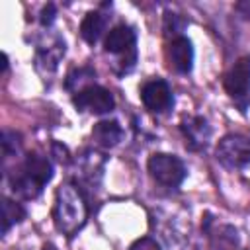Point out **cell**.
<instances>
[{
  "label": "cell",
  "mask_w": 250,
  "mask_h": 250,
  "mask_svg": "<svg viewBox=\"0 0 250 250\" xmlns=\"http://www.w3.org/2000/svg\"><path fill=\"white\" fill-rule=\"evenodd\" d=\"M55 16H57L55 4H47V6L41 10V23H43V25H51L53 20H55Z\"/></svg>",
  "instance_id": "e0dca14e"
},
{
  "label": "cell",
  "mask_w": 250,
  "mask_h": 250,
  "mask_svg": "<svg viewBox=\"0 0 250 250\" xmlns=\"http://www.w3.org/2000/svg\"><path fill=\"white\" fill-rule=\"evenodd\" d=\"M182 131L186 137V145H189V148H201L207 145L209 137H211V129L207 125V121L203 117H188L182 121Z\"/></svg>",
  "instance_id": "9c48e42d"
},
{
  "label": "cell",
  "mask_w": 250,
  "mask_h": 250,
  "mask_svg": "<svg viewBox=\"0 0 250 250\" xmlns=\"http://www.w3.org/2000/svg\"><path fill=\"white\" fill-rule=\"evenodd\" d=\"M141 100L145 104L146 109L150 111H166L172 107L174 100H172V92H170V86L164 82V80H150L146 82L143 88H141Z\"/></svg>",
  "instance_id": "8992f818"
},
{
  "label": "cell",
  "mask_w": 250,
  "mask_h": 250,
  "mask_svg": "<svg viewBox=\"0 0 250 250\" xmlns=\"http://www.w3.org/2000/svg\"><path fill=\"white\" fill-rule=\"evenodd\" d=\"M121 135H123V131H121V125L117 123V121H100V123H96L94 125V129H92V139L100 145V146H105V148H109V146H115L119 141H121Z\"/></svg>",
  "instance_id": "8fae6325"
},
{
  "label": "cell",
  "mask_w": 250,
  "mask_h": 250,
  "mask_svg": "<svg viewBox=\"0 0 250 250\" xmlns=\"http://www.w3.org/2000/svg\"><path fill=\"white\" fill-rule=\"evenodd\" d=\"M146 166H148L150 176L158 184H162L166 188H178L184 182V178H186V166L174 154L156 152V154H152L148 158Z\"/></svg>",
  "instance_id": "7a4b0ae2"
},
{
  "label": "cell",
  "mask_w": 250,
  "mask_h": 250,
  "mask_svg": "<svg viewBox=\"0 0 250 250\" xmlns=\"http://www.w3.org/2000/svg\"><path fill=\"white\" fill-rule=\"evenodd\" d=\"M72 102L78 109H88L92 113H107L115 105L113 94L107 88L98 86V84H88V86L80 88L74 94Z\"/></svg>",
  "instance_id": "277c9868"
},
{
  "label": "cell",
  "mask_w": 250,
  "mask_h": 250,
  "mask_svg": "<svg viewBox=\"0 0 250 250\" xmlns=\"http://www.w3.org/2000/svg\"><path fill=\"white\" fill-rule=\"evenodd\" d=\"M129 250H160V246L156 244V240H152L148 236H143V238L135 240Z\"/></svg>",
  "instance_id": "2e32d148"
},
{
  "label": "cell",
  "mask_w": 250,
  "mask_h": 250,
  "mask_svg": "<svg viewBox=\"0 0 250 250\" xmlns=\"http://www.w3.org/2000/svg\"><path fill=\"white\" fill-rule=\"evenodd\" d=\"M236 10L244 16V18H250V0H244V2H238L236 4Z\"/></svg>",
  "instance_id": "ac0fdd59"
},
{
  "label": "cell",
  "mask_w": 250,
  "mask_h": 250,
  "mask_svg": "<svg viewBox=\"0 0 250 250\" xmlns=\"http://www.w3.org/2000/svg\"><path fill=\"white\" fill-rule=\"evenodd\" d=\"M41 250H59L55 244H51V242H47V244H43V248Z\"/></svg>",
  "instance_id": "d6986e66"
},
{
  "label": "cell",
  "mask_w": 250,
  "mask_h": 250,
  "mask_svg": "<svg viewBox=\"0 0 250 250\" xmlns=\"http://www.w3.org/2000/svg\"><path fill=\"white\" fill-rule=\"evenodd\" d=\"M225 92L232 100H248L250 94V57H240L223 78Z\"/></svg>",
  "instance_id": "5b68a950"
},
{
  "label": "cell",
  "mask_w": 250,
  "mask_h": 250,
  "mask_svg": "<svg viewBox=\"0 0 250 250\" xmlns=\"http://www.w3.org/2000/svg\"><path fill=\"white\" fill-rule=\"evenodd\" d=\"M55 225L64 234L72 236L86 221V203L80 195V191L74 186H61L57 189L55 197V209H53Z\"/></svg>",
  "instance_id": "6da1fadb"
},
{
  "label": "cell",
  "mask_w": 250,
  "mask_h": 250,
  "mask_svg": "<svg viewBox=\"0 0 250 250\" xmlns=\"http://www.w3.org/2000/svg\"><path fill=\"white\" fill-rule=\"evenodd\" d=\"M20 139L21 137L16 131H8V129L2 131V152H4L6 158L12 156V154H16L20 150V146H21V141Z\"/></svg>",
  "instance_id": "9a60e30c"
},
{
  "label": "cell",
  "mask_w": 250,
  "mask_h": 250,
  "mask_svg": "<svg viewBox=\"0 0 250 250\" xmlns=\"http://www.w3.org/2000/svg\"><path fill=\"white\" fill-rule=\"evenodd\" d=\"M104 27H105V18L100 12H88L80 23V35L86 43L94 45L102 37Z\"/></svg>",
  "instance_id": "4fadbf2b"
},
{
  "label": "cell",
  "mask_w": 250,
  "mask_h": 250,
  "mask_svg": "<svg viewBox=\"0 0 250 250\" xmlns=\"http://www.w3.org/2000/svg\"><path fill=\"white\" fill-rule=\"evenodd\" d=\"M21 170H23L35 184H39L41 188H43L47 182H51V178H53V164H51L45 156H41V154H37V152H31V154L25 156V160H23V164H21Z\"/></svg>",
  "instance_id": "30bf717a"
},
{
  "label": "cell",
  "mask_w": 250,
  "mask_h": 250,
  "mask_svg": "<svg viewBox=\"0 0 250 250\" xmlns=\"http://www.w3.org/2000/svg\"><path fill=\"white\" fill-rule=\"evenodd\" d=\"M168 57H170V64L182 72L188 74L193 66V47L191 41L184 35H178L176 39H172L170 47H168Z\"/></svg>",
  "instance_id": "ba28073f"
},
{
  "label": "cell",
  "mask_w": 250,
  "mask_h": 250,
  "mask_svg": "<svg viewBox=\"0 0 250 250\" xmlns=\"http://www.w3.org/2000/svg\"><path fill=\"white\" fill-rule=\"evenodd\" d=\"M25 219V209L8 197L2 199V232H8V229L20 221Z\"/></svg>",
  "instance_id": "5bb4252c"
},
{
  "label": "cell",
  "mask_w": 250,
  "mask_h": 250,
  "mask_svg": "<svg viewBox=\"0 0 250 250\" xmlns=\"http://www.w3.org/2000/svg\"><path fill=\"white\" fill-rule=\"evenodd\" d=\"M10 186H12V191L16 193V195H20V197H23V199H35L39 193H41V186L39 184H35L21 168L16 172L14 170V174L10 176Z\"/></svg>",
  "instance_id": "7c38bea8"
},
{
  "label": "cell",
  "mask_w": 250,
  "mask_h": 250,
  "mask_svg": "<svg viewBox=\"0 0 250 250\" xmlns=\"http://www.w3.org/2000/svg\"><path fill=\"white\" fill-rule=\"evenodd\" d=\"M135 41H137V35L133 31L131 25H115L113 29H109V33L105 35V41H104V49L107 53H135Z\"/></svg>",
  "instance_id": "52a82bcc"
},
{
  "label": "cell",
  "mask_w": 250,
  "mask_h": 250,
  "mask_svg": "<svg viewBox=\"0 0 250 250\" xmlns=\"http://www.w3.org/2000/svg\"><path fill=\"white\" fill-rule=\"evenodd\" d=\"M217 160L230 168H244L250 164V139L242 135H227L217 145Z\"/></svg>",
  "instance_id": "3957f363"
}]
</instances>
